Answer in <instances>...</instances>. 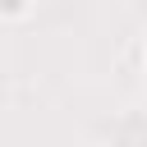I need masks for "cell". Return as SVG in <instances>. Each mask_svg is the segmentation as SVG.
Here are the masks:
<instances>
[{
    "instance_id": "1",
    "label": "cell",
    "mask_w": 147,
    "mask_h": 147,
    "mask_svg": "<svg viewBox=\"0 0 147 147\" xmlns=\"http://www.w3.org/2000/svg\"><path fill=\"white\" fill-rule=\"evenodd\" d=\"M0 14H5L9 23H18V18L32 14V0H0Z\"/></svg>"
},
{
    "instance_id": "2",
    "label": "cell",
    "mask_w": 147,
    "mask_h": 147,
    "mask_svg": "<svg viewBox=\"0 0 147 147\" xmlns=\"http://www.w3.org/2000/svg\"><path fill=\"white\" fill-rule=\"evenodd\" d=\"M142 147H147V138H142Z\"/></svg>"
}]
</instances>
